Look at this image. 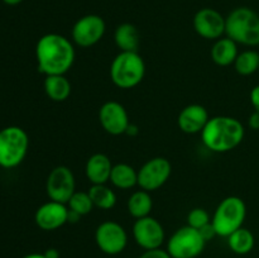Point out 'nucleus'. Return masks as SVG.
<instances>
[{
	"label": "nucleus",
	"mask_w": 259,
	"mask_h": 258,
	"mask_svg": "<svg viewBox=\"0 0 259 258\" xmlns=\"http://www.w3.org/2000/svg\"><path fill=\"white\" fill-rule=\"evenodd\" d=\"M76 52L72 42L58 33H48L35 46L38 71L43 75H65L75 62Z\"/></svg>",
	"instance_id": "f257e3e1"
},
{
	"label": "nucleus",
	"mask_w": 259,
	"mask_h": 258,
	"mask_svg": "<svg viewBox=\"0 0 259 258\" xmlns=\"http://www.w3.org/2000/svg\"><path fill=\"white\" fill-rule=\"evenodd\" d=\"M245 129L242 121L233 116H212L201 132V139L207 149L217 153L233 151L242 143Z\"/></svg>",
	"instance_id": "f03ea898"
},
{
	"label": "nucleus",
	"mask_w": 259,
	"mask_h": 258,
	"mask_svg": "<svg viewBox=\"0 0 259 258\" xmlns=\"http://www.w3.org/2000/svg\"><path fill=\"white\" fill-rule=\"evenodd\" d=\"M225 34L247 47L259 46V15L247 7L232 10L225 18Z\"/></svg>",
	"instance_id": "7ed1b4c3"
},
{
	"label": "nucleus",
	"mask_w": 259,
	"mask_h": 258,
	"mask_svg": "<svg viewBox=\"0 0 259 258\" xmlns=\"http://www.w3.org/2000/svg\"><path fill=\"white\" fill-rule=\"evenodd\" d=\"M146 75V63L138 52H120L110 65V78L114 85L123 90L133 89Z\"/></svg>",
	"instance_id": "20e7f679"
},
{
	"label": "nucleus",
	"mask_w": 259,
	"mask_h": 258,
	"mask_svg": "<svg viewBox=\"0 0 259 258\" xmlns=\"http://www.w3.org/2000/svg\"><path fill=\"white\" fill-rule=\"evenodd\" d=\"M247 205L238 196H228L220 201L212 215L211 224L217 235L228 238L244 224Z\"/></svg>",
	"instance_id": "39448f33"
},
{
	"label": "nucleus",
	"mask_w": 259,
	"mask_h": 258,
	"mask_svg": "<svg viewBox=\"0 0 259 258\" xmlns=\"http://www.w3.org/2000/svg\"><path fill=\"white\" fill-rule=\"evenodd\" d=\"M29 148L27 132L17 125L0 131V167L14 168L24 161Z\"/></svg>",
	"instance_id": "423d86ee"
},
{
	"label": "nucleus",
	"mask_w": 259,
	"mask_h": 258,
	"mask_svg": "<svg viewBox=\"0 0 259 258\" xmlns=\"http://www.w3.org/2000/svg\"><path fill=\"white\" fill-rule=\"evenodd\" d=\"M206 240L199 229L185 225L169 237L166 250L172 258H196L205 249Z\"/></svg>",
	"instance_id": "0eeeda50"
},
{
	"label": "nucleus",
	"mask_w": 259,
	"mask_h": 258,
	"mask_svg": "<svg viewBox=\"0 0 259 258\" xmlns=\"http://www.w3.org/2000/svg\"><path fill=\"white\" fill-rule=\"evenodd\" d=\"M95 242L101 252L115 255L125 249L128 244V234L123 225L113 220H106L96 228Z\"/></svg>",
	"instance_id": "6e6552de"
},
{
	"label": "nucleus",
	"mask_w": 259,
	"mask_h": 258,
	"mask_svg": "<svg viewBox=\"0 0 259 258\" xmlns=\"http://www.w3.org/2000/svg\"><path fill=\"white\" fill-rule=\"evenodd\" d=\"M171 174V162L164 157H154L139 168L138 186L148 192L156 191L168 181Z\"/></svg>",
	"instance_id": "1a4fd4ad"
},
{
	"label": "nucleus",
	"mask_w": 259,
	"mask_h": 258,
	"mask_svg": "<svg viewBox=\"0 0 259 258\" xmlns=\"http://www.w3.org/2000/svg\"><path fill=\"white\" fill-rule=\"evenodd\" d=\"M105 20L98 14H88L76 20L72 27V40L78 47L89 48L103 39L105 34Z\"/></svg>",
	"instance_id": "9d476101"
},
{
	"label": "nucleus",
	"mask_w": 259,
	"mask_h": 258,
	"mask_svg": "<svg viewBox=\"0 0 259 258\" xmlns=\"http://www.w3.org/2000/svg\"><path fill=\"white\" fill-rule=\"evenodd\" d=\"M46 191L53 201L67 204L76 191L73 172L67 166H57L50 172L46 181Z\"/></svg>",
	"instance_id": "9b49d317"
},
{
	"label": "nucleus",
	"mask_w": 259,
	"mask_h": 258,
	"mask_svg": "<svg viewBox=\"0 0 259 258\" xmlns=\"http://www.w3.org/2000/svg\"><path fill=\"white\" fill-rule=\"evenodd\" d=\"M132 233L137 244L144 250L161 248L166 238L163 225L151 215L136 219Z\"/></svg>",
	"instance_id": "f8f14e48"
},
{
	"label": "nucleus",
	"mask_w": 259,
	"mask_h": 258,
	"mask_svg": "<svg viewBox=\"0 0 259 258\" xmlns=\"http://www.w3.org/2000/svg\"><path fill=\"white\" fill-rule=\"evenodd\" d=\"M99 121L106 133L111 136L125 134L129 124V115L123 104L118 101H106L99 110Z\"/></svg>",
	"instance_id": "ddd939ff"
},
{
	"label": "nucleus",
	"mask_w": 259,
	"mask_h": 258,
	"mask_svg": "<svg viewBox=\"0 0 259 258\" xmlns=\"http://www.w3.org/2000/svg\"><path fill=\"white\" fill-rule=\"evenodd\" d=\"M194 28L200 37L217 40L225 34V18L212 8H202L195 14Z\"/></svg>",
	"instance_id": "4468645a"
},
{
	"label": "nucleus",
	"mask_w": 259,
	"mask_h": 258,
	"mask_svg": "<svg viewBox=\"0 0 259 258\" xmlns=\"http://www.w3.org/2000/svg\"><path fill=\"white\" fill-rule=\"evenodd\" d=\"M34 222L38 228L46 232L60 229L68 223V207L62 202L50 200L38 207L34 214Z\"/></svg>",
	"instance_id": "2eb2a0df"
},
{
	"label": "nucleus",
	"mask_w": 259,
	"mask_h": 258,
	"mask_svg": "<svg viewBox=\"0 0 259 258\" xmlns=\"http://www.w3.org/2000/svg\"><path fill=\"white\" fill-rule=\"evenodd\" d=\"M209 119V113L205 106L200 104H190L180 111L177 124L184 133L196 134L201 133Z\"/></svg>",
	"instance_id": "dca6fc26"
},
{
	"label": "nucleus",
	"mask_w": 259,
	"mask_h": 258,
	"mask_svg": "<svg viewBox=\"0 0 259 258\" xmlns=\"http://www.w3.org/2000/svg\"><path fill=\"white\" fill-rule=\"evenodd\" d=\"M114 164L110 158L104 153H95L88 159L85 174L91 185H103L110 181L111 169Z\"/></svg>",
	"instance_id": "f3484780"
},
{
	"label": "nucleus",
	"mask_w": 259,
	"mask_h": 258,
	"mask_svg": "<svg viewBox=\"0 0 259 258\" xmlns=\"http://www.w3.org/2000/svg\"><path fill=\"white\" fill-rule=\"evenodd\" d=\"M211 60L218 66H225L234 65L235 60L238 57V43L230 39L229 37H222L219 39L215 40L214 46L211 48Z\"/></svg>",
	"instance_id": "a211bd4d"
},
{
	"label": "nucleus",
	"mask_w": 259,
	"mask_h": 258,
	"mask_svg": "<svg viewBox=\"0 0 259 258\" xmlns=\"http://www.w3.org/2000/svg\"><path fill=\"white\" fill-rule=\"evenodd\" d=\"M114 40L120 52H137L141 43V35L136 25L123 23L114 32Z\"/></svg>",
	"instance_id": "6ab92c4d"
},
{
	"label": "nucleus",
	"mask_w": 259,
	"mask_h": 258,
	"mask_svg": "<svg viewBox=\"0 0 259 258\" xmlns=\"http://www.w3.org/2000/svg\"><path fill=\"white\" fill-rule=\"evenodd\" d=\"M43 88L46 95L56 103H62L71 95V82L65 75L46 76Z\"/></svg>",
	"instance_id": "aec40b11"
},
{
	"label": "nucleus",
	"mask_w": 259,
	"mask_h": 258,
	"mask_svg": "<svg viewBox=\"0 0 259 258\" xmlns=\"http://www.w3.org/2000/svg\"><path fill=\"white\" fill-rule=\"evenodd\" d=\"M110 182L120 190H128L138 185V171L128 163H116L113 166Z\"/></svg>",
	"instance_id": "412c9836"
},
{
	"label": "nucleus",
	"mask_w": 259,
	"mask_h": 258,
	"mask_svg": "<svg viewBox=\"0 0 259 258\" xmlns=\"http://www.w3.org/2000/svg\"><path fill=\"white\" fill-rule=\"evenodd\" d=\"M153 207V200L151 194L146 190L133 192L128 199V211L134 219L149 217Z\"/></svg>",
	"instance_id": "4be33fe9"
},
{
	"label": "nucleus",
	"mask_w": 259,
	"mask_h": 258,
	"mask_svg": "<svg viewBox=\"0 0 259 258\" xmlns=\"http://www.w3.org/2000/svg\"><path fill=\"white\" fill-rule=\"evenodd\" d=\"M255 239L253 233L247 228L242 227L228 237V245L235 254H248L254 248Z\"/></svg>",
	"instance_id": "5701e85b"
},
{
	"label": "nucleus",
	"mask_w": 259,
	"mask_h": 258,
	"mask_svg": "<svg viewBox=\"0 0 259 258\" xmlns=\"http://www.w3.org/2000/svg\"><path fill=\"white\" fill-rule=\"evenodd\" d=\"M88 192L95 207L101 210H110L115 206L116 194L110 187L106 186V184L93 185Z\"/></svg>",
	"instance_id": "b1692460"
},
{
	"label": "nucleus",
	"mask_w": 259,
	"mask_h": 258,
	"mask_svg": "<svg viewBox=\"0 0 259 258\" xmlns=\"http://www.w3.org/2000/svg\"><path fill=\"white\" fill-rule=\"evenodd\" d=\"M234 68L242 76H249L255 73L259 70V53L254 50L243 51L235 60Z\"/></svg>",
	"instance_id": "393cba45"
},
{
	"label": "nucleus",
	"mask_w": 259,
	"mask_h": 258,
	"mask_svg": "<svg viewBox=\"0 0 259 258\" xmlns=\"http://www.w3.org/2000/svg\"><path fill=\"white\" fill-rule=\"evenodd\" d=\"M67 205L68 209L77 212L81 217L90 214V212L93 211L94 207H95L89 192L83 191H75V194H73L72 196H71V199L68 200Z\"/></svg>",
	"instance_id": "a878e982"
},
{
	"label": "nucleus",
	"mask_w": 259,
	"mask_h": 258,
	"mask_svg": "<svg viewBox=\"0 0 259 258\" xmlns=\"http://www.w3.org/2000/svg\"><path fill=\"white\" fill-rule=\"evenodd\" d=\"M209 223H211L210 214L202 207H195L187 215V225L195 228V229L200 230Z\"/></svg>",
	"instance_id": "bb28decb"
},
{
	"label": "nucleus",
	"mask_w": 259,
	"mask_h": 258,
	"mask_svg": "<svg viewBox=\"0 0 259 258\" xmlns=\"http://www.w3.org/2000/svg\"><path fill=\"white\" fill-rule=\"evenodd\" d=\"M139 258H172L167 250L162 249V248H156V249L144 250L143 254Z\"/></svg>",
	"instance_id": "cd10ccee"
},
{
	"label": "nucleus",
	"mask_w": 259,
	"mask_h": 258,
	"mask_svg": "<svg viewBox=\"0 0 259 258\" xmlns=\"http://www.w3.org/2000/svg\"><path fill=\"white\" fill-rule=\"evenodd\" d=\"M200 233H201V235L204 237V239L206 240V242H209V240H211L212 238L217 237V232H215L211 223H209V224L205 225L204 228H201V229H200Z\"/></svg>",
	"instance_id": "c85d7f7f"
},
{
	"label": "nucleus",
	"mask_w": 259,
	"mask_h": 258,
	"mask_svg": "<svg viewBox=\"0 0 259 258\" xmlns=\"http://www.w3.org/2000/svg\"><path fill=\"white\" fill-rule=\"evenodd\" d=\"M250 103H252L254 110L259 111V85L254 86L250 91Z\"/></svg>",
	"instance_id": "c756f323"
},
{
	"label": "nucleus",
	"mask_w": 259,
	"mask_h": 258,
	"mask_svg": "<svg viewBox=\"0 0 259 258\" xmlns=\"http://www.w3.org/2000/svg\"><path fill=\"white\" fill-rule=\"evenodd\" d=\"M248 125L253 131H259V111L254 110V113L250 114L249 119H248Z\"/></svg>",
	"instance_id": "7c9ffc66"
},
{
	"label": "nucleus",
	"mask_w": 259,
	"mask_h": 258,
	"mask_svg": "<svg viewBox=\"0 0 259 258\" xmlns=\"http://www.w3.org/2000/svg\"><path fill=\"white\" fill-rule=\"evenodd\" d=\"M138 133H139L138 126H137L136 124H133V123L129 124L128 129H126V132H125V134H128V136H131V137H134V136H137Z\"/></svg>",
	"instance_id": "2f4dec72"
},
{
	"label": "nucleus",
	"mask_w": 259,
	"mask_h": 258,
	"mask_svg": "<svg viewBox=\"0 0 259 258\" xmlns=\"http://www.w3.org/2000/svg\"><path fill=\"white\" fill-rule=\"evenodd\" d=\"M45 254L47 258H60V252H58L57 249H55V248H50V249H47L45 252Z\"/></svg>",
	"instance_id": "473e14b6"
},
{
	"label": "nucleus",
	"mask_w": 259,
	"mask_h": 258,
	"mask_svg": "<svg viewBox=\"0 0 259 258\" xmlns=\"http://www.w3.org/2000/svg\"><path fill=\"white\" fill-rule=\"evenodd\" d=\"M80 218H81V215H78L77 212H75V211H72V210L68 209V222L76 223L80 220Z\"/></svg>",
	"instance_id": "72a5a7b5"
},
{
	"label": "nucleus",
	"mask_w": 259,
	"mask_h": 258,
	"mask_svg": "<svg viewBox=\"0 0 259 258\" xmlns=\"http://www.w3.org/2000/svg\"><path fill=\"white\" fill-rule=\"evenodd\" d=\"M23 258H47L45 253H30V254L24 255Z\"/></svg>",
	"instance_id": "f704fd0d"
},
{
	"label": "nucleus",
	"mask_w": 259,
	"mask_h": 258,
	"mask_svg": "<svg viewBox=\"0 0 259 258\" xmlns=\"http://www.w3.org/2000/svg\"><path fill=\"white\" fill-rule=\"evenodd\" d=\"M7 5H18L23 2V0H3Z\"/></svg>",
	"instance_id": "c9c22d12"
},
{
	"label": "nucleus",
	"mask_w": 259,
	"mask_h": 258,
	"mask_svg": "<svg viewBox=\"0 0 259 258\" xmlns=\"http://www.w3.org/2000/svg\"><path fill=\"white\" fill-rule=\"evenodd\" d=\"M258 72H259V70H258Z\"/></svg>",
	"instance_id": "e433bc0d"
}]
</instances>
